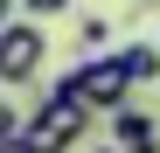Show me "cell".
I'll return each mask as SVG.
<instances>
[{
    "mask_svg": "<svg viewBox=\"0 0 160 153\" xmlns=\"http://www.w3.org/2000/svg\"><path fill=\"white\" fill-rule=\"evenodd\" d=\"M21 14H28V21H49V14H70V0H21Z\"/></svg>",
    "mask_w": 160,
    "mask_h": 153,
    "instance_id": "obj_7",
    "label": "cell"
},
{
    "mask_svg": "<svg viewBox=\"0 0 160 153\" xmlns=\"http://www.w3.org/2000/svg\"><path fill=\"white\" fill-rule=\"evenodd\" d=\"M56 84L77 91L91 111H118V105H132V76H125L118 56H91V63H77L70 76H56Z\"/></svg>",
    "mask_w": 160,
    "mask_h": 153,
    "instance_id": "obj_2",
    "label": "cell"
},
{
    "mask_svg": "<svg viewBox=\"0 0 160 153\" xmlns=\"http://www.w3.org/2000/svg\"><path fill=\"white\" fill-rule=\"evenodd\" d=\"M0 139H21V111L7 105V97H0Z\"/></svg>",
    "mask_w": 160,
    "mask_h": 153,
    "instance_id": "obj_8",
    "label": "cell"
},
{
    "mask_svg": "<svg viewBox=\"0 0 160 153\" xmlns=\"http://www.w3.org/2000/svg\"><path fill=\"white\" fill-rule=\"evenodd\" d=\"M91 153H118V146H91Z\"/></svg>",
    "mask_w": 160,
    "mask_h": 153,
    "instance_id": "obj_11",
    "label": "cell"
},
{
    "mask_svg": "<svg viewBox=\"0 0 160 153\" xmlns=\"http://www.w3.org/2000/svg\"><path fill=\"white\" fill-rule=\"evenodd\" d=\"M0 153H28V139H0Z\"/></svg>",
    "mask_w": 160,
    "mask_h": 153,
    "instance_id": "obj_9",
    "label": "cell"
},
{
    "mask_svg": "<svg viewBox=\"0 0 160 153\" xmlns=\"http://www.w3.org/2000/svg\"><path fill=\"white\" fill-rule=\"evenodd\" d=\"M91 105L77 91H63V84H49V97L21 118V139H28V153H77V139H91Z\"/></svg>",
    "mask_w": 160,
    "mask_h": 153,
    "instance_id": "obj_1",
    "label": "cell"
},
{
    "mask_svg": "<svg viewBox=\"0 0 160 153\" xmlns=\"http://www.w3.org/2000/svg\"><path fill=\"white\" fill-rule=\"evenodd\" d=\"M118 63H125L132 84H153V76H160V49L153 42H132V49H118Z\"/></svg>",
    "mask_w": 160,
    "mask_h": 153,
    "instance_id": "obj_5",
    "label": "cell"
},
{
    "mask_svg": "<svg viewBox=\"0 0 160 153\" xmlns=\"http://www.w3.org/2000/svg\"><path fill=\"white\" fill-rule=\"evenodd\" d=\"M42 56H49V35L35 21H7L0 28V84H28L42 70Z\"/></svg>",
    "mask_w": 160,
    "mask_h": 153,
    "instance_id": "obj_3",
    "label": "cell"
},
{
    "mask_svg": "<svg viewBox=\"0 0 160 153\" xmlns=\"http://www.w3.org/2000/svg\"><path fill=\"white\" fill-rule=\"evenodd\" d=\"M112 146L118 153H160V118L139 105H118L112 111Z\"/></svg>",
    "mask_w": 160,
    "mask_h": 153,
    "instance_id": "obj_4",
    "label": "cell"
},
{
    "mask_svg": "<svg viewBox=\"0 0 160 153\" xmlns=\"http://www.w3.org/2000/svg\"><path fill=\"white\" fill-rule=\"evenodd\" d=\"M7 14H14V0H0V28H7Z\"/></svg>",
    "mask_w": 160,
    "mask_h": 153,
    "instance_id": "obj_10",
    "label": "cell"
},
{
    "mask_svg": "<svg viewBox=\"0 0 160 153\" xmlns=\"http://www.w3.org/2000/svg\"><path fill=\"white\" fill-rule=\"evenodd\" d=\"M104 35H112V21H98V14H84V28H77V56H98V49H104Z\"/></svg>",
    "mask_w": 160,
    "mask_h": 153,
    "instance_id": "obj_6",
    "label": "cell"
}]
</instances>
